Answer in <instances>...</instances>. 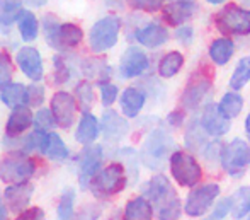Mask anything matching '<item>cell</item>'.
Segmentation results:
<instances>
[{"instance_id":"cell-33","label":"cell","mask_w":250,"mask_h":220,"mask_svg":"<svg viewBox=\"0 0 250 220\" xmlns=\"http://www.w3.org/2000/svg\"><path fill=\"white\" fill-rule=\"evenodd\" d=\"M250 82V55L242 56L238 63L235 65L231 77L228 80V86L231 91H242Z\"/></svg>"},{"instance_id":"cell-2","label":"cell","mask_w":250,"mask_h":220,"mask_svg":"<svg viewBox=\"0 0 250 220\" xmlns=\"http://www.w3.org/2000/svg\"><path fill=\"white\" fill-rule=\"evenodd\" d=\"M175 150H177V145L172 133L164 126H155L148 132L140 148V159L146 169L160 172Z\"/></svg>"},{"instance_id":"cell-1","label":"cell","mask_w":250,"mask_h":220,"mask_svg":"<svg viewBox=\"0 0 250 220\" xmlns=\"http://www.w3.org/2000/svg\"><path fill=\"white\" fill-rule=\"evenodd\" d=\"M143 196L151 201L155 217L158 220H181L184 203L177 195V190L165 174H153L143 184Z\"/></svg>"},{"instance_id":"cell-7","label":"cell","mask_w":250,"mask_h":220,"mask_svg":"<svg viewBox=\"0 0 250 220\" xmlns=\"http://www.w3.org/2000/svg\"><path fill=\"white\" fill-rule=\"evenodd\" d=\"M44 38L51 48L58 49V51H65V49L77 48L82 43L83 33L77 24H62L56 21V17L46 16L44 17Z\"/></svg>"},{"instance_id":"cell-54","label":"cell","mask_w":250,"mask_h":220,"mask_svg":"<svg viewBox=\"0 0 250 220\" xmlns=\"http://www.w3.org/2000/svg\"><path fill=\"white\" fill-rule=\"evenodd\" d=\"M208 3H211V5H221V3H225L227 0H206Z\"/></svg>"},{"instance_id":"cell-37","label":"cell","mask_w":250,"mask_h":220,"mask_svg":"<svg viewBox=\"0 0 250 220\" xmlns=\"http://www.w3.org/2000/svg\"><path fill=\"white\" fill-rule=\"evenodd\" d=\"M73 208H75V190L66 188L58 203V220H73Z\"/></svg>"},{"instance_id":"cell-9","label":"cell","mask_w":250,"mask_h":220,"mask_svg":"<svg viewBox=\"0 0 250 220\" xmlns=\"http://www.w3.org/2000/svg\"><path fill=\"white\" fill-rule=\"evenodd\" d=\"M221 169L233 179H240L250 168V144L244 138H233L223 145L221 152Z\"/></svg>"},{"instance_id":"cell-16","label":"cell","mask_w":250,"mask_h":220,"mask_svg":"<svg viewBox=\"0 0 250 220\" xmlns=\"http://www.w3.org/2000/svg\"><path fill=\"white\" fill-rule=\"evenodd\" d=\"M198 12V3L194 0H170L162 9V17L168 26H184Z\"/></svg>"},{"instance_id":"cell-35","label":"cell","mask_w":250,"mask_h":220,"mask_svg":"<svg viewBox=\"0 0 250 220\" xmlns=\"http://www.w3.org/2000/svg\"><path fill=\"white\" fill-rule=\"evenodd\" d=\"M44 155L51 161H65L68 157V147L65 145V142L62 140L58 133H48V142L44 147Z\"/></svg>"},{"instance_id":"cell-21","label":"cell","mask_w":250,"mask_h":220,"mask_svg":"<svg viewBox=\"0 0 250 220\" xmlns=\"http://www.w3.org/2000/svg\"><path fill=\"white\" fill-rule=\"evenodd\" d=\"M146 104V92L140 87H126L119 96L121 113L126 118H136Z\"/></svg>"},{"instance_id":"cell-3","label":"cell","mask_w":250,"mask_h":220,"mask_svg":"<svg viewBox=\"0 0 250 220\" xmlns=\"http://www.w3.org/2000/svg\"><path fill=\"white\" fill-rule=\"evenodd\" d=\"M168 171L175 183L181 188H196L201 184L203 179V166L196 159V155L189 150H177L172 154L170 161H168Z\"/></svg>"},{"instance_id":"cell-13","label":"cell","mask_w":250,"mask_h":220,"mask_svg":"<svg viewBox=\"0 0 250 220\" xmlns=\"http://www.w3.org/2000/svg\"><path fill=\"white\" fill-rule=\"evenodd\" d=\"M150 69V58L140 46H128L119 60V73L123 79L142 77Z\"/></svg>"},{"instance_id":"cell-29","label":"cell","mask_w":250,"mask_h":220,"mask_svg":"<svg viewBox=\"0 0 250 220\" xmlns=\"http://www.w3.org/2000/svg\"><path fill=\"white\" fill-rule=\"evenodd\" d=\"M231 217L250 220V186H242L231 195Z\"/></svg>"},{"instance_id":"cell-24","label":"cell","mask_w":250,"mask_h":220,"mask_svg":"<svg viewBox=\"0 0 250 220\" xmlns=\"http://www.w3.org/2000/svg\"><path fill=\"white\" fill-rule=\"evenodd\" d=\"M155 208L146 196L140 195L126 203L123 210V220H153Z\"/></svg>"},{"instance_id":"cell-45","label":"cell","mask_w":250,"mask_h":220,"mask_svg":"<svg viewBox=\"0 0 250 220\" xmlns=\"http://www.w3.org/2000/svg\"><path fill=\"white\" fill-rule=\"evenodd\" d=\"M133 9L143 10V12H158L160 9H164L167 0H126Z\"/></svg>"},{"instance_id":"cell-38","label":"cell","mask_w":250,"mask_h":220,"mask_svg":"<svg viewBox=\"0 0 250 220\" xmlns=\"http://www.w3.org/2000/svg\"><path fill=\"white\" fill-rule=\"evenodd\" d=\"M75 94H77V101H79L80 108L83 109V113L89 111V109L94 106L96 96H94V89H92V84H90V82L82 80L80 84H77Z\"/></svg>"},{"instance_id":"cell-32","label":"cell","mask_w":250,"mask_h":220,"mask_svg":"<svg viewBox=\"0 0 250 220\" xmlns=\"http://www.w3.org/2000/svg\"><path fill=\"white\" fill-rule=\"evenodd\" d=\"M118 155L119 162L125 166L126 172H128V177H129V183L135 184L138 181V176H140V152H136L135 148L131 147H123L116 152Z\"/></svg>"},{"instance_id":"cell-52","label":"cell","mask_w":250,"mask_h":220,"mask_svg":"<svg viewBox=\"0 0 250 220\" xmlns=\"http://www.w3.org/2000/svg\"><path fill=\"white\" fill-rule=\"evenodd\" d=\"M107 220H123V214L119 210H114L111 215H109V219Z\"/></svg>"},{"instance_id":"cell-4","label":"cell","mask_w":250,"mask_h":220,"mask_svg":"<svg viewBox=\"0 0 250 220\" xmlns=\"http://www.w3.org/2000/svg\"><path fill=\"white\" fill-rule=\"evenodd\" d=\"M214 26L223 36H249L250 9L238 3H227L214 14Z\"/></svg>"},{"instance_id":"cell-34","label":"cell","mask_w":250,"mask_h":220,"mask_svg":"<svg viewBox=\"0 0 250 220\" xmlns=\"http://www.w3.org/2000/svg\"><path fill=\"white\" fill-rule=\"evenodd\" d=\"M17 27H19L21 38L24 41H34L38 38V33H40V24H38V19L31 10L24 9L21 12L19 19H17Z\"/></svg>"},{"instance_id":"cell-41","label":"cell","mask_w":250,"mask_h":220,"mask_svg":"<svg viewBox=\"0 0 250 220\" xmlns=\"http://www.w3.org/2000/svg\"><path fill=\"white\" fill-rule=\"evenodd\" d=\"M53 67H55V70H53L55 82L56 84L68 82L70 77H72V69H70V65H68V62L65 60V56L56 55L55 58H53Z\"/></svg>"},{"instance_id":"cell-20","label":"cell","mask_w":250,"mask_h":220,"mask_svg":"<svg viewBox=\"0 0 250 220\" xmlns=\"http://www.w3.org/2000/svg\"><path fill=\"white\" fill-rule=\"evenodd\" d=\"M33 193H34V186L26 181V183L9 184V188H5V191H3V198H5L7 207L10 208V212L22 214L27 208V205H29Z\"/></svg>"},{"instance_id":"cell-46","label":"cell","mask_w":250,"mask_h":220,"mask_svg":"<svg viewBox=\"0 0 250 220\" xmlns=\"http://www.w3.org/2000/svg\"><path fill=\"white\" fill-rule=\"evenodd\" d=\"M175 40L182 46H191L192 41H194V27L188 26V24L179 26L177 29H175Z\"/></svg>"},{"instance_id":"cell-43","label":"cell","mask_w":250,"mask_h":220,"mask_svg":"<svg viewBox=\"0 0 250 220\" xmlns=\"http://www.w3.org/2000/svg\"><path fill=\"white\" fill-rule=\"evenodd\" d=\"M12 80V60L7 51H0V89L7 87Z\"/></svg>"},{"instance_id":"cell-8","label":"cell","mask_w":250,"mask_h":220,"mask_svg":"<svg viewBox=\"0 0 250 220\" xmlns=\"http://www.w3.org/2000/svg\"><path fill=\"white\" fill-rule=\"evenodd\" d=\"M221 195V186L218 183H203L192 188L184 201V214L191 219H203L216 205Z\"/></svg>"},{"instance_id":"cell-23","label":"cell","mask_w":250,"mask_h":220,"mask_svg":"<svg viewBox=\"0 0 250 220\" xmlns=\"http://www.w3.org/2000/svg\"><path fill=\"white\" fill-rule=\"evenodd\" d=\"M208 55H209V60L216 67L228 65L235 55V41L228 36L216 38V40L211 41L209 48H208Z\"/></svg>"},{"instance_id":"cell-5","label":"cell","mask_w":250,"mask_h":220,"mask_svg":"<svg viewBox=\"0 0 250 220\" xmlns=\"http://www.w3.org/2000/svg\"><path fill=\"white\" fill-rule=\"evenodd\" d=\"M129 183L128 172H126L125 166L121 162H112V164L105 166L96 174V177L90 183V191L96 198L105 200L114 195L121 193Z\"/></svg>"},{"instance_id":"cell-26","label":"cell","mask_w":250,"mask_h":220,"mask_svg":"<svg viewBox=\"0 0 250 220\" xmlns=\"http://www.w3.org/2000/svg\"><path fill=\"white\" fill-rule=\"evenodd\" d=\"M208 144V135L206 132L203 130L201 126V122H199V115L194 116V118L189 120L188 126H186V132H184V145L189 152L196 154L204 148V145Z\"/></svg>"},{"instance_id":"cell-44","label":"cell","mask_w":250,"mask_h":220,"mask_svg":"<svg viewBox=\"0 0 250 220\" xmlns=\"http://www.w3.org/2000/svg\"><path fill=\"white\" fill-rule=\"evenodd\" d=\"M99 91H101V101L105 108L112 106L116 101H118V96H119V89L116 84L112 82H101L99 84Z\"/></svg>"},{"instance_id":"cell-18","label":"cell","mask_w":250,"mask_h":220,"mask_svg":"<svg viewBox=\"0 0 250 220\" xmlns=\"http://www.w3.org/2000/svg\"><path fill=\"white\" fill-rule=\"evenodd\" d=\"M16 62L19 65V69L22 70V73L31 79L33 82H40L44 75V67H43V58L41 53L33 46H24L17 51Z\"/></svg>"},{"instance_id":"cell-22","label":"cell","mask_w":250,"mask_h":220,"mask_svg":"<svg viewBox=\"0 0 250 220\" xmlns=\"http://www.w3.org/2000/svg\"><path fill=\"white\" fill-rule=\"evenodd\" d=\"M31 125H34V115L31 113L29 106H19V108H14L9 115L5 130L9 137H19Z\"/></svg>"},{"instance_id":"cell-36","label":"cell","mask_w":250,"mask_h":220,"mask_svg":"<svg viewBox=\"0 0 250 220\" xmlns=\"http://www.w3.org/2000/svg\"><path fill=\"white\" fill-rule=\"evenodd\" d=\"M83 72L89 77L99 79V82H109L111 67L104 60H87V65H83Z\"/></svg>"},{"instance_id":"cell-40","label":"cell","mask_w":250,"mask_h":220,"mask_svg":"<svg viewBox=\"0 0 250 220\" xmlns=\"http://www.w3.org/2000/svg\"><path fill=\"white\" fill-rule=\"evenodd\" d=\"M231 214V196H223L221 200L216 201L211 212L208 215H204L199 220H225L228 215Z\"/></svg>"},{"instance_id":"cell-47","label":"cell","mask_w":250,"mask_h":220,"mask_svg":"<svg viewBox=\"0 0 250 220\" xmlns=\"http://www.w3.org/2000/svg\"><path fill=\"white\" fill-rule=\"evenodd\" d=\"M165 123H167L170 128H181L186 123V111L184 109H174V111H170L167 115Z\"/></svg>"},{"instance_id":"cell-6","label":"cell","mask_w":250,"mask_h":220,"mask_svg":"<svg viewBox=\"0 0 250 220\" xmlns=\"http://www.w3.org/2000/svg\"><path fill=\"white\" fill-rule=\"evenodd\" d=\"M213 91V80L208 70H196L181 94V108L184 111H199L208 104Z\"/></svg>"},{"instance_id":"cell-31","label":"cell","mask_w":250,"mask_h":220,"mask_svg":"<svg viewBox=\"0 0 250 220\" xmlns=\"http://www.w3.org/2000/svg\"><path fill=\"white\" fill-rule=\"evenodd\" d=\"M22 10L21 0H0V31L7 33L12 24L17 23Z\"/></svg>"},{"instance_id":"cell-15","label":"cell","mask_w":250,"mask_h":220,"mask_svg":"<svg viewBox=\"0 0 250 220\" xmlns=\"http://www.w3.org/2000/svg\"><path fill=\"white\" fill-rule=\"evenodd\" d=\"M51 113L62 128H70L77 116V99L70 92L58 91L51 98Z\"/></svg>"},{"instance_id":"cell-53","label":"cell","mask_w":250,"mask_h":220,"mask_svg":"<svg viewBox=\"0 0 250 220\" xmlns=\"http://www.w3.org/2000/svg\"><path fill=\"white\" fill-rule=\"evenodd\" d=\"M27 2H29L31 5H34V7H41L44 2H46V0H27Z\"/></svg>"},{"instance_id":"cell-12","label":"cell","mask_w":250,"mask_h":220,"mask_svg":"<svg viewBox=\"0 0 250 220\" xmlns=\"http://www.w3.org/2000/svg\"><path fill=\"white\" fill-rule=\"evenodd\" d=\"M102 159H104V150L101 145H87L82 150L79 157V183L82 190H87L96 174L101 171Z\"/></svg>"},{"instance_id":"cell-28","label":"cell","mask_w":250,"mask_h":220,"mask_svg":"<svg viewBox=\"0 0 250 220\" xmlns=\"http://www.w3.org/2000/svg\"><path fill=\"white\" fill-rule=\"evenodd\" d=\"M0 99L9 108L29 106V87L24 84H9L7 87L0 89Z\"/></svg>"},{"instance_id":"cell-30","label":"cell","mask_w":250,"mask_h":220,"mask_svg":"<svg viewBox=\"0 0 250 220\" xmlns=\"http://www.w3.org/2000/svg\"><path fill=\"white\" fill-rule=\"evenodd\" d=\"M218 109L228 120H235L244 109V98L238 91L225 92L221 99L218 101Z\"/></svg>"},{"instance_id":"cell-51","label":"cell","mask_w":250,"mask_h":220,"mask_svg":"<svg viewBox=\"0 0 250 220\" xmlns=\"http://www.w3.org/2000/svg\"><path fill=\"white\" fill-rule=\"evenodd\" d=\"M0 220H9V217H7V208L2 200H0Z\"/></svg>"},{"instance_id":"cell-17","label":"cell","mask_w":250,"mask_h":220,"mask_svg":"<svg viewBox=\"0 0 250 220\" xmlns=\"http://www.w3.org/2000/svg\"><path fill=\"white\" fill-rule=\"evenodd\" d=\"M101 128H102V135H104V140L107 144H119L128 135L129 123L126 120V116H121L119 113L107 109V111L102 113Z\"/></svg>"},{"instance_id":"cell-14","label":"cell","mask_w":250,"mask_h":220,"mask_svg":"<svg viewBox=\"0 0 250 220\" xmlns=\"http://www.w3.org/2000/svg\"><path fill=\"white\" fill-rule=\"evenodd\" d=\"M199 122L208 137H213V138L225 137L231 128V120L225 118L220 113V109H218V104H214V102H208L201 109Z\"/></svg>"},{"instance_id":"cell-27","label":"cell","mask_w":250,"mask_h":220,"mask_svg":"<svg viewBox=\"0 0 250 220\" xmlns=\"http://www.w3.org/2000/svg\"><path fill=\"white\" fill-rule=\"evenodd\" d=\"M184 63V55L181 51H177V49H172V51H167L158 60L157 72L160 75V79H174L177 73H181Z\"/></svg>"},{"instance_id":"cell-11","label":"cell","mask_w":250,"mask_h":220,"mask_svg":"<svg viewBox=\"0 0 250 220\" xmlns=\"http://www.w3.org/2000/svg\"><path fill=\"white\" fill-rule=\"evenodd\" d=\"M36 172V162L24 154L7 155L0 161V181L7 184L26 183Z\"/></svg>"},{"instance_id":"cell-49","label":"cell","mask_w":250,"mask_h":220,"mask_svg":"<svg viewBox=\"0 0 250 220\" xmlns=\"http://www.w3.org/2000/svg\"><path fill=\"white\" fill-rule=\"evenodd\" d=\"M16 220H46V215H44L43 208L40 207H33L24 210L22 214H19V217Z\"/></svg>"},{"instance_id":"cell-10","label":"cell","mask_w":250,"mask_h":220,"mask_svg":"<svg viewBox=\"0 0 250 220\" xmlns=\"http://www.w3.org/2000/svg\"><path fill=\"white\" fill-rule=\"evenodd\" d=\"M123 23L118 16H105L97 21L89 33V46L94 53L101 55V53L109 51L114 48L119 40V33H121Z\"/></svg>"},{"instance_id":"cell-25","label":"cell","mask_w":250,"mask_h":220,"mask_svg":"<svg viewBox=\"0 0 250 220\" xmlns=\"http://www.w3.org/2000/svg\"><path fill=\"white\" fill-rule=\"evenodd\" d=\"M101 133V123L92 113L85 111L82 115L75 132V140L82 145H92Z\"/></svg>"},{"instance_id":"cell-48","label":"cell","mask_w":250,"mask_h":220,"mask_svg":"<svg viewBox=\"0 0 250 220\" xmlns=\"http://www.w3.org/2000/svg\"><path fill=\"white\" fill-rule=\"evenodd\" d=\"M44 101V87L40 84L29 86V106H41Z\"/></svg>"},{"instance_id":"cell-39","label":"cell","mask_w":250,"mask_h":220,"mask_svg":"<svg viewBox=\"0 0 250 220\" xmlns=\"http://www.w3.org/2000/svg\"><path fill=\"white\" fill-rule=\"evenodd\" d=\"M221 152H223V144L218 138H214V140L208 142L204 145V148L201 150V155H203L208 166H216L221 162Z\"/></svg>"},{"instance_id":"cell-50","label":"cell","mask_w":250,"mask_h":220,"mask_svg":"<svg viewBox=\"0 0 250 220\" xmlns=\"http://www.w3.org/2000/svg\"><path fill=\"white\" fill-rule=\"evenodd\" d=\"M244 128H245V135H247V142L250 144V113L245 116V122H244Z\"/></svg>"},{"instance_id":"cell-42","label":"cell","mask_w":250,"mask_h":220,"mask_svg":"<svg viewBox=\"0 0 250 220\" xmlns=\"http://www.w3.org/2000/svg\"><path fill=\"white\" fill-rule=\"evenodd\" d=\"M56 125H58V123H56L51 109H40V111L34 115V126H36V130H40V132L48 133L50 130L55 128Z\"/></svg>"},{"instance_id":"cell-19","label":"cell","mask_w":250,"mask_h":220,"mask_svg":"<svg viewBox=\"0 0 250 220\" xmlns=\"http://www.w3.org/2000/svg\"><path fill=\"white\" fill-rule=\"evenodd\" d=\"M168 29L162 23H146L135 29V40L148 49H157L168 41Z\"/></svg>"}]
</instances>
